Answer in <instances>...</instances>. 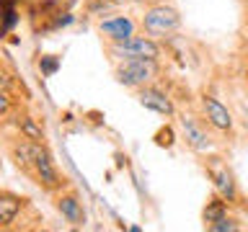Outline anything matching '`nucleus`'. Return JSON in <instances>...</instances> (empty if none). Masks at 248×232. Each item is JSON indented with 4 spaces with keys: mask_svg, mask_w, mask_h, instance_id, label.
Instances as JSON below:
<instances>
[{
    "mask_svg": "<svg viewBox=\"0 0 248 232\" xmlns=\"http://www.w3.org/2000/svg\"><path fill=\"white\" fill-rule=\"evenodd\" d=\"M184 26V15L173 3H166V0H155V3H147L142 8V15H140V29L142 34L153 36V39H168L178 34Z\"/></svg>",
    "mask_w": 248,
    "mask_h": 232,
    "instance_id": "1",
    "label": "nucleus"
},
{
    "mask_svg": "<svg viewBox=\"0 0 248 232\" xmlns=\"http://www.w3.org/2000/svg\"><path fill=\"white\" fill-rule=\"evenodd\" d=\"M202 168H204V173L209 175V181H212V188L220 193V196L228 201L230 206L246 209L243 193H240V186H238V178H235V173L230 170L228 162H225L222 155H217V152L202 155Z\"/></svg>",
    "mask_w": 248,
    "mask_h": 232,
    "instance_id": "2",
    "label": "nucleus"
},
{
    "mask_svg": "<svg viewBox=\"0 0 248 232\" xmlns=\"http://www.w3.org/2000/svg\"><path fill=\"white\" fill-rule=\"evenodd\" d=\"M163 75V65L160 59H124V62H114V80L127 90H140L150 83H158Z\"/></svg>",
    "mask_w": 248,
    "mask_h": 232,
    "instance_id": "3",
    "label": "nucleus"
},
{
    "mask_svg": "<svg viewBox=\"0 0 248 232\" xmlns=\"http://www.w3.org/2000/svg\"><path fill=\"white\" fill-rule=\"evenodd\" d=\"M178 134H181V142L189 147L191 152L197 155H207L217 150V142L212 137V129L207 127V121L202 119L199 108L197 111H178Z\"/></svg>",
    "mask_w": 248,
    "mask_h": 232,
    "instance_id": "4",
    "label": "nucleus"
},
{
    "mask_svg": "<svg viewBox=\"0 0 248 232\" xmlns=\"http://www.w3.org/2000/svg\"><path fill=\"white\" fill-rule=\"evenodd\" d=\"M29 178H31V181H34L44 193H57V191H62V188H67V186H70L67 178L57 170V165H54V155L49 152L46 142H39V145H36L34 165H31Z\"/></svg>",
    "mask_w": 248,
    "mask_h": 232,
    "instance_id": "5",
    "label": "nucleus"
},
{
    "mask_svg": "<svg viewBox=\"0 0 248 232\" xmlns=\"http://www.w3.org/2000/svg\"><path fill=\"white\" fill-rule=\"evenodd\" d=\"M104 49L111 62H124V59H163V42L147 36V34H135L127 42H116V44H104Z\"/></svg>",
    "mask_w": 248,
    "mask_h": 232,
    "instance_id": "6",
    "label": "nucleus"
},
{
    "mask_svg": "<svg viewBox=\"0 0 248 232\" xmlns=\"http://www.w3.org/2000/svg\"><path fill=\"white\" fill-rule=\"evenodd\" d=\"M199 114L212 131H217V134H222L228 139L235 137V119L228 111V106L220 98H215L212 93H202L199 96Z\"/></svg>",
    "mask_w": 248,
    "mask_h": 232,
    "instance_id": "7",
    "label": "nucleus"
},
{
    "mask_svg": "<svg viewBox=\"0 0 248 232\" xmlns=\"http://www.w3.org/2000/svg\"><path fill=\"white\" fill-rule=\"evenodd\" d=\"M101 39H104V44H116V42H127L129 36H135L140 31V18L129 13H106L101 15L98 23H96Z\"/></svg>",
    "mask_w": 248,
    "mask_h": 232,
    "instance_id": "8",
    "label": "nucleus"
},
{
    "mask_svg": "<svg viewBox=\"0 0 248 232\" xmlns=\"http://www.w3.org/2000/svg\"><path fill=\"white\" fill-rule=\"evenodd\" d=\"M52 206L57 209V214L65 219L70 227H83L85 224V206H83V199L80 193H78L75 188H62L57 193H52Z\"/></svg>",
    "mask_w": 248,
    "mask_h": 232,
    "instance_id": "9",
    "label": "nucleus"
},
{
    "mask_svg": "<svg viewBox=\"0 0 248 232\" xmlns=\"http://www.w3.org/2000/svg\"><path fill=\"white\" fill-rule=\"evenodd\" d=\"M135 98H137L140 106L147 108V111H155L158 116H166V119H173V116L178 114L170 93L163 90L158 83H150V85H145V88L135 90Z\"/></svg>",
    "mask_w": 248,
    "mask_h": 232,
    "instance_id": "10",
    "label": "nucleus"
},
{
    "mask_svg": "<svg viewBox=\"0 0 248 232\" xmlns=\"http://www.w3.org/2000/svg\"><path fill=\"white\" fill-rule=\"evenodd\" d=\"M36 145L34 139H26L21 134H13L5 139V152L8 158L13 160V165L21 170V173H31V165H34V152H36Z\"/></svg>",
    "mask_w": 248,
    "mask_h": 232,
    "instance_id": "11",
    "label": "nucleus"
},
{
    "mask_svg": "<svg viewBox=\"0 0 248 232\" xmlns=\"http://www.w3.org/2000/svg\"><path fill=\"white\" fill-rule=\"evenodd\" d=\"M23 209H29L26 196H18V193H13L8 188H0V230L16 227V222L23 214Z\"/></svg>",
    "mask_w": 248,
    "mask_h": 232,
    "instance_id": "12",
    "label": "nucleus"
},
{
    "mask_svg": "<svg viewBox=\"0 0 248 232\" xmlns=\"http://www.w3.org/2000/svg\"><path fill=\"white\" fill-rule=\"evenodd\" d=\"M8 121H11V127H13L16 134H21V137H26V139H34V142H46V131H44L42 121H39L34 114L18 108L16 114L8 116Z\"/></svg>",
    "mask_w": 248,
    "mask_h": 232,
    "instance_id": "13",
    "label": "nucleus"
},
{
    "mask_svg": "<svg viewBox=\"0 0 248 232\" xmlns=\"http://www.w3.org/2000/svg\"><path fill=\"white\" fill-rule=\"evenodd\" d=\"M230 204L225 201L217 191H212V196L207 199V204H204V209H202V224H212V222H217V219H222L225 214H230Z\"/></svg>",
    "mask_w": 248,
    "mask_h": 232,
    "instance_id": "14",
    "label": "nucleus"
},
{
    "mask_svg": "<svg viewBox=\"0 0 248 232\" xmlns=\"http://www.w3.org/2000/svg\"><path fill=\"white\" fill-rule=\"evenodd\" d=\"M204 230H209V232H238V230H243V222H240V217H235V214H225L222 219L207 224Z\"/></svg>",
    "mask_w": 248,
    "mask_h": 232,
    "instance_id": "15",
    "label": "nucleus"
},
{
    "mask_svg": "<svg viewBox=\"0 0 248 232\" xmlns=\"http://www.w3.org/2000/svg\"><path fill=\"white\" fill-rule=\"evenodd\" d=\"M21 108V101L13 96L11 90H0V119H8L11 114H16Z\"/></svg>",
    "mask_w": 248,
    "mask_h": 232,
    "instance_id": "16",
    "label": "nucleus"
},
{
    "mask_svg": "<svg viewBox=\"0 0 248 232\" xmlns=\"http://www.w3.org/2000/svg\"><path fill=\"white\" fill-rule=\"evenodd\" d=\"M85 11H88V15H106L114 11V5L106 0H85Z\"/></svg>",
    "mask_w": 248,
    "mask_h": 232,
    "instance_id": "17",
    "label": "nucleus"
},
{
    "mask_svg": "<svg viewBox=\"0 0 248 232\" xmlns=\"http://www.w3.org/2000/svg\"><path fill=\"white\" fill-rule=\"evenodd\" d=\"M173 142H176V134H173V129H170V127H163V129L155 131V145H158V147H166V150H170V147H173Z\"/></svg>",
    "mask_w": 248,
    "mask_h": 232,
    "instance_id": "18",
    "label": "nucleus"
},
{
    "mask_svg": "<svg viewBox=\"0 0 248 232\" xmlns=\"http://www.w3.org/2000/svg\"><path fill=\"white\" fill-rule=\"evenodd\" d=\"M39 67H42L44 75H54V72H57V67H60V59L52 57V54H46V57H42V62H39Z\"/></svg>",
    "mask_w": 248,
    "mask_h": 232,
    "instance_id": "19",
    "label": "nucleus"
},
{
    "mask_svg": "<svg viewBox=\"0 0 248 232\" xmlns=\"http://www.w3.org/2000/svg\"><path fill=\"white\" fill-rule=\"evenodd\" d=\"M13 85H16V77L0 67V90H13Z\"/></svg>",
    "mask_w": 248,
    "mask_h": 232,
    "instance_id": "20",
    "label": "nucleus"
},
{
    "mask_svg": "<svg viewBox=\"0 0 248 232\" xmlns=\"http://www.w3.org/2000/svg\"><path fill=\"white\" fill-rule=\"evenodd\" d=\"M240 124H243V129L248 131V108H243V114H240Z\"/></svg>",
    "mask_w": 248,
    "mask_h": 232,
    "instance_id": "21",
    "label": "nucleus"
},
{
    "mask_svg": "<svg viewBox=\"0 0 248 232\" xmlns=\"http://www.w3.org/2000/svg\"><path fill=\"white\" fill-rule=\"evenodd\" d=\"M106 3H111L114 8H119V5H127V3H129V0H106Z\"/></svg>",
    "mask_w": 248,
    "mask_h": 232,
    "instance_id": "22",
    "label": "nucleus"
},
{
    "mask_svg": "<svg viewBox=\"0 0 248 232\" xmlns=\"http://www.w3.org/2000/svg\"><path fill=\"white\" fill-rule=\"evenodd\" d=\"M246 80H248V65H246Z\"/></svg>",
    "mask_w": 248,
    "mask_h": 232,
    "instance_id": "23",
    "label": "nucleus"
}]
</instances>
